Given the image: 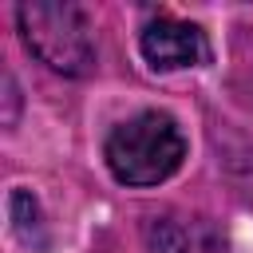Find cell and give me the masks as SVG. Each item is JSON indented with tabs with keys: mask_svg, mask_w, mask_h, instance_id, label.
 <instances>
[{
	"mask_svg": "<svg viewBox=\"0 0 253 253\" xmlns=\"http://www.w3.org/2000/svg\"><path fill=\"white\" fill-rule=\"evenodd\" d=\"M107 170L123 186H158L186 162V134L166 111H138L111 126L103 142Z\"/></svg>",
	"mask_w": 253,
	"mask_h": 253,
	"instance_id": "cell-1",
	"label": "cell"
},
{
	"mask_svg": "<svg viewBox=\"0 0 253 253\" xmlns=\"http://www.w3.org/2000/svg\"><path fill=\"white\" fill-rule=\"evenodd\" d=\"M20 36L28 51L59 75H87L95 67V32L79 4H20Z\"/></svg>",
	"mask_w": 253,
	"mask_h": 253,
	"instance_id": "cell-2",
	"label": "cell"
},
{
	"mask_svg": "<svg viewBox=\"0 0 253 253\" xmlns=\"http://www.w3.org/2000/svg\"><path fill=\"white\" fill-rule=\"evenodd\" d=\"M138 51L154 71H186L210 59L206 32L178 16H154L138 32Z\"/></svg>",
	"mask_w": 253,
	"mask_h": 253,
	"instance_id": "cell-3",
	"label": "cell"
},
{
	"mask_svg": "<svg viewBox=\"0 0 253 253\" xmlns=\"http://www.w3.org/2000/svg\"><path fill=\"white\" fill-rule=\"evenodd\" d=\"M150 245L154 253H225L217 229L206 217H178V213H162L150 221Z\"/></svg>",
	"mask_w": 253,
	"mask_h": 253,
	"instance_id": "cell-4",
	"label": "cell"
}]
</instances>
